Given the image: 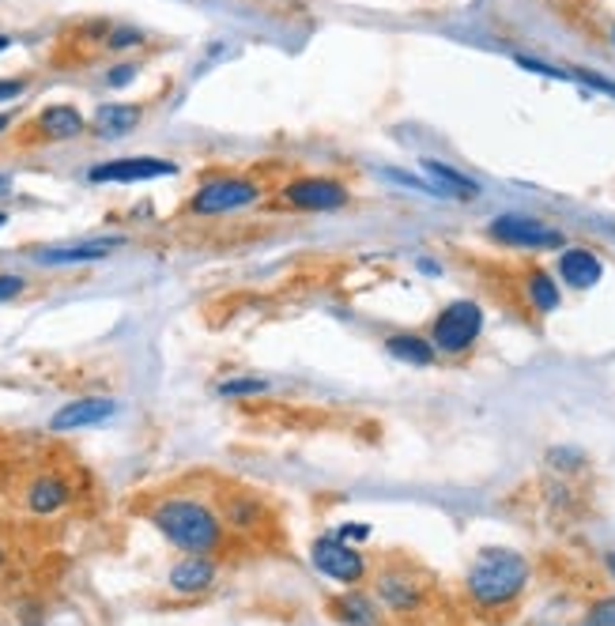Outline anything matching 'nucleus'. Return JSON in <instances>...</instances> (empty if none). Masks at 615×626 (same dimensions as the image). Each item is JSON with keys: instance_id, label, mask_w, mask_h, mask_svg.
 <instances>
[{"instance_id": "nucleus-1", "label": "nucleus", "mask_w": 615, "mask_h": 626, "mask_svg": "<svg viewBox=\"0 0 615 626\" xmlns=\"http://www.w3.org/2000/svg\"><path fill=\"white\" fill-rule=\"evenodd\" d=\"M533 566L522 551L514 548H484L472 559L469 574H464V592L484 612H502V608L517 604L528 589Z\"/></svg>"}, {"instance_id": "nucleus-2", "label": "nucleus", "mask_w": 615, "mask_h": 626, "mask_svg": "<svg viewBox=\"0 0 615 626\" xmlns=\"http://www.w3.org/2000/svg\"><path fill=\"white\" fill-rule=\"evenodd\" d=\"M152 525L167 536L175 548L189 551V554H212L223 548V518L219 510H212L208 502L201 498H181V495H170V498H159V502L148 510Z\"/></svg>"}, {"instance_id": "nucleus-3", "label": "nucleus", "mask_w": 615, "mask_h": 626, "mask_svg": "<svg viewBox=\"0 0 615 626\" xmlns=\"http://www.w3.org/2000/svg\"><path fill=\"white\" fill-rule=\"evenodd\" d=\"M374 600L382 604V612L397 615V619H412L427 608V585L412 566L389 562L374 574Z\"/></svg>"}, {"instance_id": "nucleus-4", "label": "nucleus", "mask_w": 615, "mask_h": 626, "mask_svg": "<svg viewBox=\"0 0 615 626\" xmlns=\"http://www.w3.org/2000/svg\"><path fill=\"white\" fill-rule=\"evenodd\" d=\"M479 332H484V310H479L476 303H469V298H461V303H449L446 310L435 317V336H431V344H435V352L461 355L476 344Z\"/></svg>"}, {"instance_id": "nucleus-5", "label": "nucleus", "mask_w": 615, "mask_h": 626, "mask_svg": "<svg viewBox=\"0 0 615 626\" xmlns=\"http://www.w3.org/2000/svg\"><path fill=\"white\" fill-rule=\"evenodd\" d=\"M261 196V186L249 178H212L189 201L193 216H227V212H239L246 204H254Z\"/></svg>"}, {"instance_id": "nucleus-6", "label": "nucleus", "mask_w": 615, "mask_h": 626, "mask_svg": "<svg viewBox=\"0 0 615 626\" xmlns=\"http://www.w3.org/2000/svg\"><path fill=\"white\" fill-rule=\"evenodd\" d=\"M487 234L502 245H514V250H563V231L533 216H499L487 227Z\"/></svg>"}, {"instance_id": "nucleus-7", "label": "nucleus", "mask_w": 615, "mask_h": 626, "mask_svg": "<svg viewBox=\"0 0 615 626\" xmlns=\"http://www.w3.org/2000/svg\"><path fill=\"white\" fill-rule=\"evenodd\" d=\"M310 559L321 574L341 585H359L362 577H367V559H362L351 544H344L341 536H321V540H313Z\"/></svg>"}, {"instance_id": "nucleus-8", "label": "nucleus", "mask_w": 615, "mask_h": 626, "mask_svg": "<svg viewBox=\"0 0 615 626\" xmlns=\"http://www.w3.org/2000/svg\"><path fill=\"white\" fill-rule=\"evenodd\" d=\"M283 204L303 212H333L348 204V189L333 178H295L283 186Z\"/></svg>"}, {"instance_id": "nucleus-9", "label": "nucleus", "mask_w": 615, "mask_h": 626, "mask_svg": "<svg viewBox=\"0 0 615 626\" xmlns=\"http://www.w3.org/2000/svg\"><path fill=\"white\" fill-rule=\"evenodd\" d=\"M167 174H178V166L170 158H152V155H140V158H114V163H99L91 166L88 178L91 181H152V178H167Z\"/></svg>"}, {"instance_id": "nucleus-10", "label": "nucleus", "mask_w": 615, "mask_h": 626, "mask_svg": "<svg viewBox=\"0 0 615 626\" xmlns=\"http://www.w3.org/2000/svg\"><path fill=\"white\" fill-rule=\"evenodd\" d=\"M219 518H223V528L242 536H254L268 525V510L257 495H246V490H234V495H219Z\"/></svg>"}, {"instance_id": "nucleus-11", "label": "nucleus", "mask_w": 615, "mask_h": 626, "mask_svg": "<svg viewBox=\"0 0 615 626\" xmlns=\"http://www.w3.org/2000/svg\"><path fill=\"white\" fill-rule=\"evenodd\" d=\"M117 411V404L110 396H84V400L73 404H61L50 419V431L53 434H68V431H80V426H99L102 419H110Z\"/></svg>"}, {"instance_id": "nucleus-12", "label": "nucleus", "mask_w": 615, "mask_h": 626, "mask_svg": "<svg viewBox=\"0 0 615 626\" xmlns=\"http://www.w3.org/2000/svg\"><path fill=\"white\" fill-rule=\"evenodd\" d=\"M216 574H219V566L212 554H185V559L170 570L167 585H170V592H178V597H201V592H208L212 585H216Z\"/></svg>"}, {"instance_id": "nucleus-13", "label": "nucleus", "mask_w": 615, "mask_h": 626, "mask_svg": "<svg viewBox=\"0 0 615 626\" xmlns=\"http://www.w3.org/2000/svg\"><path fill=\"white\" fill-rule=\"evenodd\" d=\"M23 502H27V510L38 513V518H50V513L65 510V506L73 502V487H68L65 475L42 472V475H35V480L27 483V490H23Z\"/></svg>"}, {"instance_id": "nucleus-14", "label": "nucleus", "mask_w": 615, "mask_h": 626, "mask_svg": "<svg viewBox=\"0 0 615 626\" xmlns=\"http://www.w3.org/2000/svg\"><path fill=\"white\" fill-rule=\"evenodd\" d=\"M559 276H563V283H571L574 291H589L601 283L604 265L593 250H586V245H571V250L559 253Z\"/></svg>"}, {"instance_id": "nucleus-15", "label": "nucleus", "mask_w": 615, "mask_h": 626, "mask_svg": "<svg viewBox=\"0 0 615 626\" xmlns=\"http://www.w3.org/2000/svg\"><path fill=\"white\" fill-rule=\"evenodd\" d=\"M30 129H35L42 140H73V137H80V132L88 129V122H84V114L76 106L57 102V106H46L42 114L35 117Z\"/></svg>"}, {"instance_id": "nucleus-16", "label": "nucleus", "mask_w": 615, "mask_h": 626, "mask_svg": "<svg viewBox=\"0 0 615 626\" xmlns=\"http://www.w3.org/2000/svg\"><path fill=\"white\" fill-rule=\"evenodd\" d=\"M329 612L336 615L344 626H382V604L367 592H344L329 604Z\"/></svg>"}, {"instance_id": "nucleus-17", "label": "nucleus", "mask_w": 615, "mask_h": 626, "mask_svg": "<svg viewBox=\"0 0 615 626\" xmlns=\"http://www.w3.org/2000/svg\"><path fill=\"white\" fill-rule=\"evenodd\" d=\"M140 117H144L140 106H129V102H106V106L94 110V132L106 140L129 137V132L140 125Z\"/></svg>"}, {"instance_id": "nucleus-18", "label": "nucleus", "mask_w": 615, "mask_h": 626, "mask_svg": "<svg viewBox=\"0 0 615 626\" xmlns=\"http://www.w3.org/2000/svg\"><path fill=\"white\" fill-rule=\"evenodd\" d=\"M423 170H427L431 186L438 189V196H457V201H476V196H479L476 181L464 178V174L453 170V166L438 163V158H423Z\"/></svg>"}, {"instance_id": "nucleus-19", "label": "nucleus", "mask_w": 615, "mask_h": 626, "mask_svg": "<svg viewBox=\"0 0 615 626\" xmlns=\"http://www.w3.org/2000/svg\"><path fill=\"white\" fill-rule=\"evenodd\" d=\"M114 245H121V238L88 242V245H65V250H42L38 253V265H84V260H102Z\"/></svg>"}, {"instance_id": "nucleus-20", "label": "nucleus", "mask_w": 615, "mask_h": 626, "mask_svg": "<svg viewBox=\"0 0 615 626\" xmlns=\"http://www.w3.org/2000/svg\"><path fill=\"white\" fill-rule=\"evenodd\" d=\"M393 359L408 362V367H431L435 362V344H427L423 336H412V332H400V336L385 340Z\"/></svg>"}, {"instance_id": "nucleus-21", "label": "nucleus", "mask_w": 615, "mask_h": 626, "mask_svg": "<svg viewBox=\"0 0 615 626\" xmlns=\"http://www.w3.org/2000/svg\"><path fill=\"white\" fill-rule=\"evenodd\" d=\"M525 298L528 306H533L536 314H551L559 306V283L551 280L548 272H540V268H533V272L525 276Z\"/></svg>"}, {"instance_id": "nucleus-22", "label": "nucleus", "mask_w": 615, "mask_h": 626, "mask_svg": "<svg viewBox=\"0 0 615 626\" xmlns=\"http://www.w3.org/2000/svg\"><path fill=\"white\" fill-rule=\"evenodd\" d=\"M581 626H615V592L593 600V604L586 608V615H581Z\"/></svg>"}, {"instance_id": "nucleus-23", "label": "nucleus", "mask_w": 615, "mask_h": 626, "mask_svg": "<svg viewBox=\"0 0 615 626\" xmlns=\"http://www.w3.org/2000/svg\"><path fill=\"white\" fill-rule=\"evenodd\" d=\"M268 389V385L261 382V378H231V382L219 385V396H261Z\"/></svg>"}, {"instance_id": "nucleus-24", "label": "nucleus", "mask_w": 615, "mask_h": 626, "mask_svg": "<svg viewBox=\"0 0 615 626\" xmlns=\"http://www.w3.org/2000/svg\"><path fill=\"white\" fill-rule=\"evenodd\" d=\"M548 464H551V469H559V472H578L581 464H586V457H581L578 449H551Z\"/></svg>"}, {"instance_id": "nucleus-25", "label": "nucleus", "mask_w": 615, "mask_h": 626, "mask_svg": "<svg viewBox=\"0 0 615 626\" xmlns=\"http://www.w3.org/2000/svg\"><path fill=\"white\" fill-rule=\"evenodd\" d=\"M140 42H144V35L132 30V27H117V30H110V35H106L110 50H129V46H140Z\"/></svg>"}, {"instance_id": "nucleus-26", "label": "nucleus", "mask_w": 615, "mask_h": 626, "mask_svg": "<svg viewBox=\"0 0 615 626\" xmlns=\"http://www.w3.org/2000/svg\"><path fill=\"white\" fill-rule=\"evenodd\" d=\"M571 76H574V79H581V84H589V87H593V91L615 94V84H612V79H604V76H593V73H586V68H574Z\"/></svg>"}, {"instance_id": "nucleus-27", "label": "nucleus", "mask_w": 615, "mask_h": 626, "mask_svg": "<svg viewBox=\"0 0 615 626\" xmlns=\"http://www.w3.org/2000/svg\"><path fill=\"white\" fill-rule=\"evenodd\" d=\"M137 73H140L137 65H117V68H110L106 84L110 87H125V84H132V79H137Z\"/></svg>"}, {"instance_id": "nucleus-28", "label": "nucleus", "mask_w": 615, "mask_h": 626, "mask_svg": "<svg viewBox=\"0 0 615 626\" xmlns=\"http://www.w3.org/2000/svg\"><path fill=\"white\" fill-rule=\"evenodd\" d=\"M336 536H341L344 544L367 540V536H370V525H359V521H355V525H344V528H341V533H336Z\"/></svg>"}, {"instance_id": "nucleus-29", "label": "nucleus", "mask_w": 615, "mask_h": 626, "mask_svg": "<svg viewBox=\"0 0 615 626\" xmlns=\"http://www.w3.org/2000/svg\"><path fill=\"white\" fill-rule=\"evenodd\" d=\"M27 91V79H0V102L15 99V94Z\"/></svg>"}, {"instance_id": "nucleus-30", "label": "nucleus", "mask_w": 615, "mask_h": 626, "mask_svg": "<svg viewBox=\"0 0 615 626\" xmlns=\"http://www.w3.org/2000/svg\"><path fill=\"white\" fill-rule=\"evenodd\" d=\"M20 291H23L20 276H0V303H4V298H15Z\"/></svg>"}, {"instance_id": "nucleus-31", "label": "nucleus", "mask_w": 615, "mask_h": 626, "mask_svg": "<svg viewBox=\"0 0 615 626\" xmlns=\"http://www.w3.org/2000/svg\"><path fill=\"white\" fill-rule=\"evenodd\" d=\"M12 193V178H8V174H0V196H8Z\"/></svg>"}, {"instance_id": "nucleus-32", "label": "nucleus", "mask_w": 615, "mask_h": 626, "mask_svg": "<svg viewBox=\"0 0 615 626\" xmlns=\"http://www.w3.org/2000/svg\"><path fill=\"white\" fill-rule=\"evenodd\" d=\"M604 566H608V574L615 577V551H608V554H604Z\"/></svg>"}, {"instance_id": "nucleus-33", "label": "nucleus", "mask_w": 615, "mask_h": 626, "mask_svg": "<svg viewBox=\"0 0 615 626\" xmlns=\"http://www.w3.org/2000/svg\"><path fill=\"white\" fill-rule=\"evenodd\" d=\"M8 125H12V117H8V114H0V132H4Z\"/></svg>"}, {"instance_id": "nucleus-34", "label": "nucleus", "mask_w": 615, "mask_h": 626, "mask_svg": "<svg viewBox=\"0 0 615 626\" xmlns=\"http://www.w3.org/2000/svg\"><path fill=\"white\" fill-rule=\"evenodd\" d=\"M8 46H12V38H8V35H0V50H8Z\"/></svg>"}, {"instance_id": "nucleus-35", "label": "nucleus", "mask_w": 615, "mask_h": 626, "mask_svg": "<svg viewBox=\"0 0 615 626\" xmlns=\"http://www.w3.org/2000/svg\"><path fill=\"white\" fill-rule=\"evenodd\" d=\"M8 562V551H4V544H0V566H4Z\"/></svg>"}, {"instance_id": "nucleus-36", "label": "nucleus", "mask_w": 615, "mask_h": 626, "mask_svg": "<svg viewBox=\"0 0 615 626\" xmlns=\"http://www.w3.org/2000/svg\"><path fill=\"white\" fill-rule=\"evenodd\" d=\"M8 223V216H4V212H0V227H4Z\"/></svg>"}, {"instance_id": "nucleus-37", "label": "nucleus", "mask_w": 615, "mask_h": 626, "mask_svg": "<svg viewBox=\"0 0 615 626\" xmlns=\"http://www.w3.org/2000/svg\"><path fill=\"white\" fill-rule=\"evenodd\" d=\"M612 42H615V27H612Z\"/></svg>"}]
</instances>
